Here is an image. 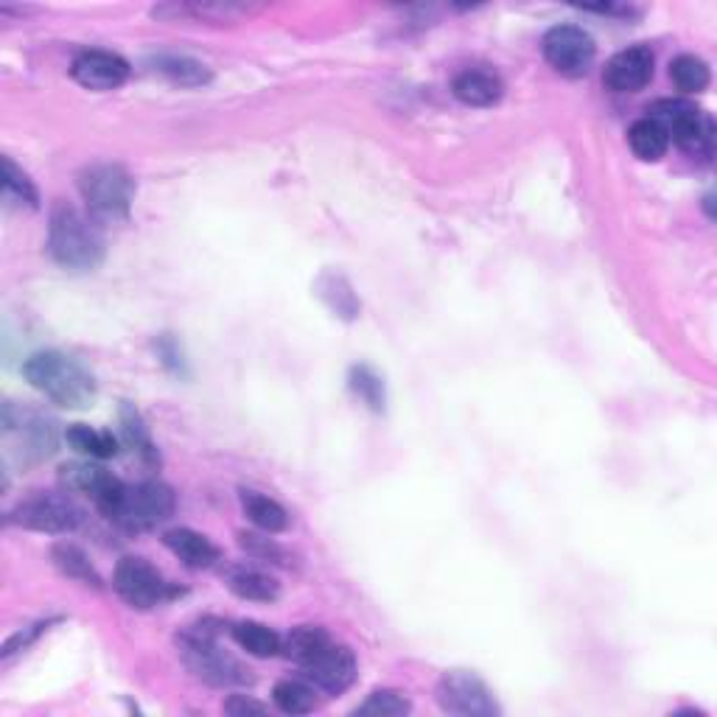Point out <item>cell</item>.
Wrapping results in <instances>:
<instances>
[{"instance_id":"obj_12","label":"cell","mask_w":717,"mask_h":717,"mask_svg":"<svg viewBox=\"0 0 717 717\" xmlns=\"http://www.w3.org/2000/svg\"><path fill=\"white\" fill-rule=\"evenodd\" d=\"M62 482L68 485V490H77V494H84L96 508L112 519L121 505V496L127 490V485L118 477H112L110 471L99 466H90V462H73V466L62 468Z\"/></svg>"},{"instance_id":"obj_17","label":"cell","mask_w":717,"mask_h":717,"mask_svg":"<svg viewBox=\"0 0 717 717\" xmlns=\"http://www.w3.org/2000/svg\"><path fill=\"white\" fill-rule=\"evenodd\" d=\"M628 143L636 158L654 163V160L665 158L667 147H670V135H667V129L659 121L645 116L628 129Z\"/></svg>"},{"instance_id":"obj_11","label":"cell","mask_w":717,"mask_h":717,"mask_svg":"<svg viewBox=\"0 0 717 717\" xmlns=\"http://www.w3.org/2000/svg\"><path fill=\"white\" fill-rule=\"evenodd\" d=\"M438 704L440 709L449 715L460 717H490L499 715L494 693L485 687L482 678H477L474 673H446L438 684Z\"/></svg>"},{"instance_id":"obj_21","label":"cell","mask_w":717,"mask_h":717,"mask_svg":"<svg viewBox=\"0 0 717 717\" xmlns=\"http://www.w3.org/2000/svg\"><path fill=\"white\" fill-rule=\"evenodd\" d=\"M64 440L79 455L90 457V460H110V457L118 455V440L112 438V432H99V429H90L84 424L70 426L68 432H64Z\"/></svg>"},{"instance_id":"obj_7","label":"cell","mask_w":717,"mask_h":717,"mask_svg":"<svg viewBox=\"0 0 717 717\" xmlns=\"http://www.w3.org/2000/svg\"><path fill=\"white\" fill-rule=\"evenodd\" d=\"M648 118L659 121L667 129L670 140L689 155H709L711 149V121L695 104L681 99L656 101L648 110Z\"/></svg>"},{"instance_id":"obj_3","label":"cell","mask_w":717,"mask_h":717,"mask_svg":"<svg viewBox=\"0 0 717 717\" xmlns=\"http://www.w3.org/2000/svg\"><path fill=\"white\" fill-rule=\"evenodd\" d=\"M48 252L53 261L73 272H88L104 261V239L96 219H88L77 208L57 205L48 228Z\"/></svg>"},{"instance_id":"obj_16","label":"cell","mask_w":717,"mask_h":717,"mask_svg":"<svg viewBox=\"0 0 717 717\" xmlns=\"http://www.w3.org/2000/svg\"><path fill=\"white\" fill-rule=\"evenodd\" d=\"M166 547L177 555L186 566L191 569H208V566L217 564L219 549L213 547L210 538H205L202 532L188 530V527H177V530L166 532Z\"/></svg>"},{"instance_id":"obj_1","label":"cell","mask_w":717,"mask_h":717,"mask_svg":"<svg viewBox=\"0 0 717 717\" xmlns=\"http://www.w3.org/2000/svg\"><path fill=\"white\" fill-rule=\"evenodd\" d=\"M283 650L322 693L339 695L356 681L353 654L345 645H337L322 628H315V625L295 628L286 636Z\"/></svg>"},{"instance_id":"obj_15","label":"cell","mask_w":717,"mask_h":717,"mask_svg":"<svg viewBox=\"0 0 717 717\" xmlns=\"http://www.w3.org/2000/svg\"><path fill=\"white\" fill-rule=\"evenodd\" d=\"M451 93L457 96V101H462L468 107H494L501 99V93H505V84H501V79L496 77L494 70L468 68L455 77Z\"/></svg>"},{"instance_id":"obj_25","label":"cell","mask_w":717,"mask_h":717,"mask_svg":"<svg viewBox=\"0 0 717 717\" xmlns=\"http://www.w3.org/2000/svg\"><path fill=\"white\" fill-rule=\"evenodd\" d=\"M121 426H123V440H127V446L135 451V455L140 457V460L149 462V466L160 462L158 449H155L152 438H149V429L143 426V420H140L138 409L129 407V404H123V407H121Z\"/></svg>"},{"instance_id":"obj_6","label":"cell","mask_w":717,"mask_h":717,"mask_svg":"<svg viewBox=\"0 0 717 717\" xmlns=\"http://www.w3.org/2000/svg\"><path fill=\"white\" fill-rule=\"evenodd\" d=\"M175 505V490L166 482H158V479L127 485L112 521L127 527V530H152V527L171 519Z\"/></svg>"},{"instance_id":"obj_20","label":"cell","mask_w":717,"mask_h":717,"mask_svg":"<svg viewBox=\"0 0 717 717\" xmlns=\"http://www.w3.org/2000/svg\"><path fill=\"white\" fill-rule=\"evenodd\" d=\"M152 64L160 77L169 79L171 84H180V88H199V84L210 82L208 64L197 62V59L191 57H177V53H169V57H158Z\"/></svg>"},{"instance_id":"obj_30","label":"cell","mask_w":717,"mask_h":717,"mask_svg":"<svg viewBox=\"0 0 717 717\" xmlns=\"http://www.w3.org/2000/svg\"><path fill=\"white\" fill-rule=\"evenodd\" d=\"M241 547L247 549V552H252V555H258V558H272V560H278L280 555V549L275 547L272 541H269V538H261V536H252V532H241Z\"/></svg>"},{"instance_id":"obj_14","label":"cell","mask_w":717,"mask_h":717,"mask_svg":"<svg viewBox=\"0 0 717 717\" xmlns=\"http://www.w3.org/2000/svg\"><path fill=\"white\" fill-rule=\"evenodd\" d=\"M654 79V51L648 46H634L614 53L603 70V82L614 93H636Z\"/></svg>"},{"instance_id":"obj_10","label":"cell","mask_w":717,"mask_h":717,"mask_svg":"<svg viewBox=\"0 0 717 717\" xmlns=\"http://www.w3.org/2000/svg\"><path fill=\"white\" fill-rule=\"evenodd\" d=\"M112 586L121 595V600L132 608H155L175 597V589L166 584L163 575L143 558L118 560Z\"/></svg>"},{"instance_id":"obj_23","label":"cell","mask_w":717,"mask_h":717,"mask_svg":"<svg viewBox=\"0 0 717 717\" xmlns=\"http://www.w3.org/2000/svg\"><path fill=\"white\" fill-rule=\"evenodd\" d=\"M51 558L62 575L79 580V584H88V586H96V589H101L99 571L93 569V564L88 560V555H84L79 547H73V544H57L51 552Z\"/></svg>"},{"instance_id":"obj_8","label":"cell","mask_w":717,"mask_h":717,"mask_svg":"<svg viewBox=\"0 0 717 717\" xmlns=\"http://www.w3.org/2000/svg\"><path fill=\"white\" fill-rule=\"evenodd\" d=\"M595 40L580 26H555L544 37V59L549 62V68L558 70L560 77H586L591 64H595Z\"/></svg>"},{"instance_id":"obj_2","label":"cell","mask_w":717,"mask_h":717,"mask_svg":"<svg viewBox=\"0 0 717 717\" xmlns=\"http://www.w3.org/2000/svg\"><path fill=\"white\" fill-rule=\"evenodd\" d=\"M23 376L34 390L68 409L88 407L96 398V379L77 356L62 350H40L23 365Z\"/></svg>"},{"instance_id":"obj_22","label":"cell","mask_w":717,"mask_h":717,"mask_svg":"<svg viewBox=\"0 0 717 717\" xmlns=\"http://www.w3.org/2000/svg\"><path fill=\"white\" fill-rule=\"evenodd\" d=\"M233 636L241 650L258 656V659H269V656H278L283 650V639L261 623H239L233 628Z\"/></svg>"},{"instance_id":"obj_4","label":"cell","mask_w":717,"mask_h":717,"mask_svg":"<svg viewBox=\"0 0 717 717\" xmlns=\"http://www.w3.org/2000/svg\"><path fill=\"white\" fill-rule=\"evenodd\" d=\"M79 188H82V197L88 202L90 219H96V222H123L129 217L135 182L121 166H93L82 175Z\"/></svg>"},{"instance_id":"obj_13","label":"cell","mask_w":717,"mask_h":717,"mask_svg":"<svg viewBox=\"0 0 717 717\" xmlns=\"http://www.w3.org/2000/svg\"><path fill=\"white\" fill-rule=\"evenodd\" d=\"M70 77L77 79L82 88L107 93V90L121 88L129 79V62L112 51H82L73 64H70Z\"/></svg>"},{"instance_id":"obj_9","label":"cell","mask_w":717,"mask_h":717,"mask_svg":"<svg viewBox=\"0 0 717 717\" xmlns=\"http://www.w3.org/2000/svg\"><path fill=\"white\" fill-rule=\"evenodd\" d=\"M79 521H82V510H79L68 496L57 494L31 496V499L20 501L18 508L9 514V525H18L37 532H51V536L77 530Z\"/></svg>"},{"instance_id":"obj_24","label":"cell","mask_w":717,"mask_h":717,"mask_svg":"<svg viewBox=\"0 0 717 717\" xmlns=\"http://www.w3.org/2000/svg\"><path fill=\"white\" fill-rule=\"evenodd\" d=\"M670 79L676 82V88L681 93H700V90L709 88V64L704 62L695 53H681L670 62Z\"/></svg>"},{"instance_id":"obj_18","label":"cell","mask_w":717,"mask_h":717,"mask_svg":"<svg viewBox=\"0 0 717 717\" xmlns=\"http://www.w3.org/2000/svg\"><path fill=\"white\" fill-rule=\"evenodd\" d=\"M241 508H245L247 519L263 532H283L289 527L286 510L275 499L258 494V490H241Z\"/></svg>"},{"instance_id":"obj_28","label":"cell","mask_w":717,"mask_h":717,"mask_svg":"<svg viewBox=\"0 0 717 717\" xmlns=\"http://www.w3.org/2000/svg\"><path fill=\"white\" fill-rule=\"evenodd\" d=\"M3 193H7L9 199H14V202L29 205V208L40 205V193H37L34 182H31L29 175H26L23 169H18L9 158H3Z\"/></svg>"},{"instance_id":"obj_5","label":"cell","mask_w":717,"mask_h":717,"mask_svg":"<svg viewBox=\"0 0 717 717\" xmlns=\"http://www.w3.org/2000/svg\"><path fill=\"white\" fill-rule=\"evenodd\" d=\"M177 645H180V656L188 670L197 678H202V681L213 684V687H233V684L252 681L250 670H245L233 656L225 654L205 628L186 630Z\"/></svg>"},{"instance_id":"obj_19","label":"cell","mask_w":717,"mask_h":717,"mask_svg":"<svg viewBox=\"0 0 717 717\" xmlns=\"http://www.w3.org/2000/svg\"><path fill=\"white\" fill-rule=\"evenodd\" d=\"M228 586L233 595H239L241 600L252 603H272L278 597V584L263 571L250 569V566H239L228 575Z\"/></svg>"},{"instance_id":"obj_31","label":"cell","mask_w":717,"mask_h":717,"mask_svg":"<svg viewBox=\"0 0 717 717\" xmlns=\"http://www.w3.org/2000/svg\"><path fill=\"white\" fill-rule=\"evenodd\" d=\"M225 711H228V715H236V717L263 715V711H267V706L258 704V700H252V698H247V695H230V700H225Z\"/></svg>"},{"instance_id":"obj_27","label":"cell","mask_w":717,"mask_h":717,"mask_svg":"<svg viewBox=\"0 0 717 717\" xmlns=\"http://www.w3.org/2000/svg\"><path fill=\"white\" fill-rule=\"evenodd\" d=\"M350 387H353L356 396L362 398L370 409H376V412L385 409V381H381V376L374 368L359 365V368L350 370Z\"/></svg>"},{"instance_id":"obj_26","label":"cell","mask_w":717,"mask_h":717,"mask_svg":"<svg viewBox=\"0 0 717 717\" xmlns=\"http://www.w3.org/2000/svg\"><path fill=\"white\" fill-rule=\"evenodd\" d=\"M272 700L283 715H309L317 706L315 689L303 681H295V678H286V681L275 684Z\"/></svg>"},{"instance_id":"obj_29","label":"cell","mask_w":717,"mask_h":717,"mask_svg":"<svg viewBox=\"0 0 717 717\" xmlns=\"http://www.w3.org/2000/svg\"><path fill=\"white\" fill-rule=\"evenodd\" d=\"M359 715H374V717H398L409 711V700L404 698L401 693H392V689H379V693L370 695L362 706H359Z\"/></svg>"}]
</instances>
